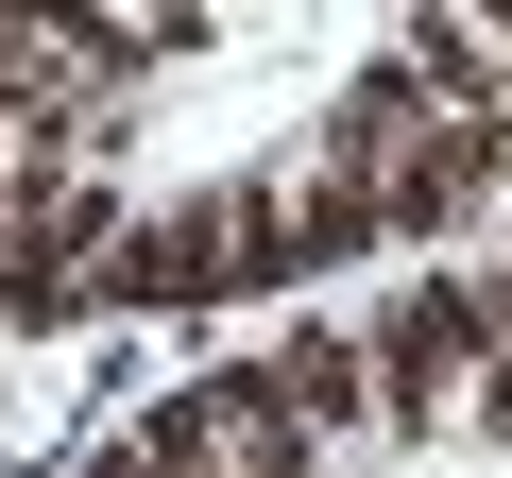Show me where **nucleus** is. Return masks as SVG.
Returning a JSON list of instances; mask_svg holds the SVG:
<instances>
[{
    "instance_id": "f03ea898",
    "label": "nucleus",
    "mask_w": 512,
    "mask_h": 478,
    "mask_svg": "<svg viewBox=\"0 0 512 478\" xmlns=\"http://www.w3.org/2000/svg\"><path fill=\"white\" fill-rule=\"evenodd\" d=\"M359 359H376V444L461 427V376H478V291H461V274H410V291L359 325Z\"/></svg>"
},
{
    "instance_id": "20e7f679",
    "label": "nucleus",
    "mask_w": 512,
    "mask_h": 478,
    "mask_svg": "<svg viewBox=\"0 0 512 478\" xmlns=\"http://www.w3.org/2000/svg\"><path fill=\"white\" fill-rule=\"evenodd\" d=\"M137 461H325L308 444V410L274 393V359H239V376H205V393H171V410H137Z\"/></svg>"
},
{
    "instance_id": "423d86ee",
    "label": "nucleus",
    "mask_w": 512,
    "mask_h": 478,
    "mask_svg": "<svg viewBox=\"0 0 512 478\" xmlns=\"http://www.w3.org/2000/svg\"><path fill=\"white\" fill-rule=\"evenodd\" d=\"M69 308H86V274L52 257V239H18V222H0V325L35 342V325H69Z\"/></svg>"
},
{
    "instance_id": "7ed1b4c3",
    "label": "nucleus",
    "mask_w": 512,
    "mask_h": 478,
    "mask_svg": "<svg viewBox=\"0 0 512 478\" xmlns=\"http://www.w3.org/2000/svg\"><path fill=\"white\" fill-rule=\"evenodd\" d=\"M86 308H239L222 188H188V205H120V239L86 257Z\"/></svg>"
},
{
    "instance_id": "39448f33",
    "label": "nucleus",
    "mask_w": 512,
    "mask_h": 478,
    "mask_svg": "<svg viewBox=\"0 0 512 478\" xmlns=\"http://www.w3.org/2000/svg\"><path fill=\"white\" fill-rule=\"evenodd\" d=\"M274 393L308 410V444H376V359H359V325L291 308V342H274Z\"/></svg>"
},
{
    "instance_id": "f257e3e1",
    "label": "nucleus",
    "mask_w": 512,
    "mask_h": 478,
    "mask_svg": "<svg viewBox=\"0 0 512 478\" xmlns=\"http://www.w3.org/2000/svg\"><path fill=\"white\" fill-rule=\"evenodd\" d=\"M376 239V188L342 171V154H308V171H239L222 188V257H239V291H308V274H342Z\"/></svg>"
}]
</instances>
